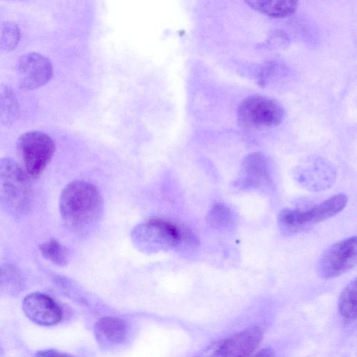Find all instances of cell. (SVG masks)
<instances>
[{
    "label": "cell",
    "instance_id": "6da1fadb",
    "mask_svg": "<svg viewBox=\"0 0 357 357\" xmlns=\"http://www.w3.org/2000/svg\"><path fill=\"white\" fill-rule=\"evenodd\" d=\"M102 198L93 184L75 180L62 190L59 209L66 226L75 232H85L98 221L102 210Z\"/></svg>",
    "mask_w": 357,
    "mask_h": 357
},
{
    "label": "cell",
    "instance_id": "7a4b0ae2",
    "mask_svg": "<svg viewBox=\"0 0 357 357\" xmlns=\"http://www.w3.org/2000/svg\"><path fill=\"white\" fill-rule=\"evenodd\" d=\"M33 190L30 176L15 160L0 158V204L15 215L30 209Z\"/></svg>",
    "mask_w": 357,
    "mask_h": 357
},
{
    "label": "cell",
    "instance_id": "3957f363",
    "mask_svg": "<svg viewBox=\"0 0 357 357\" xmlns=\"http://www.w3.org/2000/svg\"><path fill=\"white\" fill-rule=\"evenodd\" d=\"M347 203V197L340 193L307 208H284L278 216L280 229L285 234L296 233L334 216Z\"/></svg>",
    "mask_w": 357,
    "mask_h": 357
},
{
    "label": "cell",
    "instance_id": "277c9868",
    "mask_svg": "<svg viewBox=\"0 0 357 357\" xmlns=\"http://www.w3.org/2000/svg\"><path fill=\"white\" fill-rule=\"evenodd\" d=\"M22 167L32 178H38L51 161L56 151L52 137L41 131L23 133L17 141Z\"/></svg>",
    "mask_w": 357,
    "mask_h": 357
},
{
    "label": "cell",
    "instance_id": "5b68a950",
    "mask_svg": "<svg viewBox=\"0 0 357 357\" xmlns=\"http://www.w3.org/2000/svg\"><path fill=\"white\" fill-rule=\"evenodd\" d=\"M131 236L137 248L146 252L171 249L181 238V231L175 225L160 218L150 219L137 225Z\"/></svg>",
    "mask_w": 357,
    "mask_h": 357
},
{
    "label": "cell",
    "instance_id": "8992f818",
    "mask_svg": "<svg viewBox=\"0 0 357 357\" xmlns=\"http://www.w3.org/2000/svg\"><path fill=\"white\" fill-rule=\"evenodd\" d=\"M283 116V109L277 102L257 95L245 98L237 110L239 124L252 130L275 127L282 122Z\"/></svg>",
    "mask_w": 357,
    "mask_h": 357
},
{
    "label": "cell",
    "instance_id": "52a82bcc",
    "mask_svg": "<svg viewBox=\"0 0 357 357\" xmlns=\"http://www.w3.org/2000/svg\"><path fill=\"white\" fill-rule=\"evenodd\" d=\"M357 238L349 237L331 245L323 254L318 271L324 278L340 276L356 264Z\"/></svg>",
    "mask_w": 357,
    "mask_h": 357
},
{
    "label": "cell",
    "instance_id": "ba28073f",
    "mask_svg": "<svg viewBox=\"0 0 357 357\" xmlns=\"http://www.w3.org/2000/svg\"><path fill=\"white\" fill-rule=\"evenodd\" d=\"M50 60L36 52L22 55L17 63V74L21 89L32 91L45 85L52 77Z\"/></svg>",
    "mask_w": 357,
    "mask_h": 357
},
{
    "label": "cell",
    "instance_id": "9c48e42d",
    "mask_svg": "<svg viewBox=\"0 0 357 357\" xmlns=\"http://www.w3.org/2000/svg\"><path fill=\"white\" fill-rule=\"evenodd\" d=\"M22 310L29 319L43 326L56 325L62 319V311L58 304L43 293L27 295L23 300Z\"/></svg>",
    "mask_w": 357,
    "mask_h": 357
},
{
    "label": "cell",
    "instance_id": "30bf717a",
    "mask_svg": "<svg viewBox=\"0 0 357 357\" xmlns=\"http://www.w3.org/2000/svg\"><path fill=\"white\" fill-rule=\"evenodd\" d=\"M264 332L252 326L224 340L214 350L216 356H245L251 355L260 344Z\"/></svg>",
    "mask_w": 357,
    "mask_h": 357
},
{
    "label": "cell",
    "instance_id": "8fae6325",
    "mask_svg": "<svg viewBox=\"0 0 357 357\" xmlns=\"http://www.w3.org/2000/svg\"><path fill=\"white\" fill-rule=\"evenodd\" d=\"M271 180L268 162L264 154L252 153L243 160L235 185L241 189L265 187Z\"/></svg>",
    "mask_w": 357,
    "mask_h": 357
},
{
    "label": "cell",
    "instance_id": "7c38bea8",
    "mask_svg": "<svg viewBox=\"0 0 357 357\" xmlns=\"http://www.w3.org/2000/svg\"><path fill=\"white\" fill-rule=\"evenodd\" d=\"M94 335L103 348H110L121 344L128 333L126 322L116 317H105L98 319L94 325Z\"/></svg>",
    "mask_w": 357,
    "mask_h": 357
},
{
    "label": "cell",
    "instance_id": "4fadbf2b",
    "mask_svg": "<svg viewBox=\"0 0 357 357\" xmlns=\"http://www.w3.org/2000/svg\"><path fill=\"white\" fill-rule=\"evenodd\" d=\"M255 11L274 17H284L297 9L298 0H244Z\"/></svg>",
    "mask_w": 357,
    "mask_h": 357
},
{
    "label": "cell",
    "instance_id": "5bb4252c",
    "mask_svg": "<svg viewBox=\"0 0 357 357\" xmlns=\"http://www.w3.org/2000/svg\"><path fill=\"white\" fill-rule=\"evenodd\" d=\"M20 105L13 90L7 86H0V123L8 126L19 117Z\"/></svg>",
    "mask_w": 357,
    "mask_h": 357
},
{
    "label": "cell",
    "instance_id": "9a60e30c",
    "mask_svg": "<svg viewBox=\"0 0 357 357\" xmlns=\"http://www.w3.org/2000/svg\"><path fill=\"white\" fill-rule=\"evenodd\" d=\"M24 282L18 269L9 264L0 266V294H18L24 288Z\"/></svg>",
    "mask_w": 357,
    "mask_h": 357
},
{
    "label": "cell",
    "instance_id": "2e32d148",
    "mask_svg": "<svg viewBox=\"0 0 357 357\" xmlns=\"http://www.w3.org/2000/svg\"><path fill=\"white\" fill-rule=\"evenodd\" d=\"M338 310L343 321L348 324L356 318V280H352L340 294Z\"/></svg>",
    "mask_w": 357,
    "mask_h": 357
},
{
    "label": "cell",
    "instance_id": "e0dca14e",
    "mask_svg": "<svg viewBox=\"0 0 357 357\" xmlns=\"http://www.w3.org/2000/svg\"><path fill=\"white\" fill-rule=\"evenodd\" d=\"M207 222L218 229H229L235 222L232 211L225 204L218 203L214 204L206 215Z\"/></svg>",
    "mask_w": 357,
    "mask_h": 357
},
{
    "label": "cell",
    "instance_id": "ac0fdd59",
    "mask_svg": "<svg viewBox=\"0 0 357 357\" xmlns=\"http://www.w3.org/2000/svg\"><path fill=\"white\" fill-rule=\"evenodd\" d=\"M43 256L58 266H64L68 259V251L57 240L51 238L39 245Z\"/></svg>",
    "mask_w": 357,
    "mask_h": 357
},
{
    "label": "cell",
    "instance_id": "d6986e66",
    "mask_svg": "<svg viewBox=\"0 0 357 357\" xmlns=\"http://www.w3.org/2000/svg\"><path fill=\"white\" fill-rule=\"evenodd\" d=\"M21 37L19 27L14 23H6L0 35V51L8 52L17 46Z\"/></svg>",
    "mask_w": 357,
    "mask_h": 357
},
{
    "label": "cell",
    "instance_id": "ffe728a7",
    "mask_svg": "<svg viewBox=\"0 0 357 357\" xmlns=\"http://www.w3.org/2000/svg\"><path fill=\"white\" fill-rule=\"evenodd\" d=\"M275 69L274 63H268L261 70L257 76V82L261 86L267 85L272 79Z\"/></svg>",
    "mask_w": 357,
    "mask_h": 357
},
{
    "label": "cell",
    "instance_id": "44dd1931",
    "mask_svg": "<svg viewBox=\"0 0 357 357\" xmlns=\"http://www.w3.org/2000/svg\"><path fill=\"white\" fill-rule=\"evenodd\" d=\"M68 354L61 353L59 351L54 350V349H46L43 351H40L36 354V356H67Z\"/></svg>",
    "mask_w": 357,
    "mask_h": 357
},
{
    "label": "cell",
    "instance_id": "7402d4cb",
    "mask_svg": "<svg viewBox=\"0 0 357 357\" xmlns=\"http://www.w3.org/2000/svg\"><path fill=\"white\" fill-rule=\"evenodd\" d=\"M255 356H275V352L273 350L271 349H263L257 353L255 354Z\"/></svg>",
    "mask_w": 357,
    "mask_h": 357
}]
</instances>
